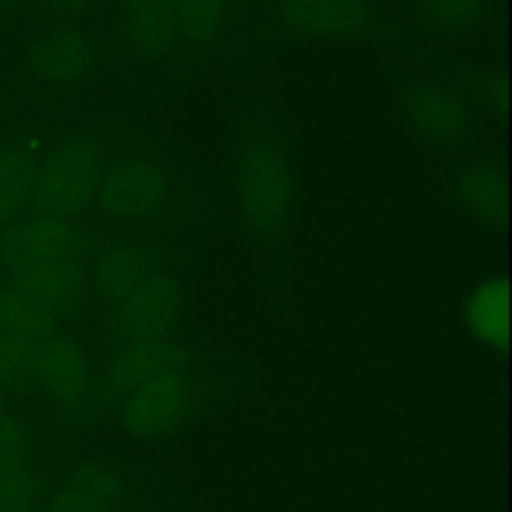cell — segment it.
Listing matches in <instances>:
<instances>
[{
	"label": "cell",
	"mask_w": 512,
	"mask_h": 512,
	"mask_svg": "<svg viewBox=\"0 0 512 512\" xmlns=\"http://www.w3.org/2000/svg\"><path fill=\"white\" fill-rule=\"evenodd\" d=\"M88 240L73 220L25 218L0 233V265L5 275L45 263H83Z\"/></svg>",
	"instance_id": "cell-4"
},
{
	"label": "cell",
	"mask_w": 512,
	"mask_h": 512,
	"mask_svg": "<svg viewBox=\"0 0 512 512\" xmlns=\"http://www.w3.org/2000/svg\"><path fill=\"white\" fill-rule=\"evenodd\" d=\"M240 213L248 228L275 235L293 208V168L285 145L273 133H255L243 143L235 168Z\"/></svg>",
	"instance_id": "cell-1"
},
{
	"label": "cell",
	"mask_w": 512,
	"mask_h": 512,
	"mask_svg": "<svg viewBox=\"0 0 512 512\" xmlns=\"http://www.w3.org/2000/svg\"><path fill=\"white\" fill-rule=\"evenodd\" d=\"M183 313V290L165 273H150L118 305H113V328L120 338H165Z\"/></svg>",
	"instance_id": "cell-6"
},
{
	"label": "cell",
	"mask_w": 512,
	"mask_h": 512,
	"mask_svg": "<svg viewBox=\"0 0 512 512\" xmlns=\"http://www.w3.org/2000/svg\"><path fill=\"white\" fill-rule=\"evenodd\" d=\"M163 3H165V5H170V8L175 10V0H163Z\"/></svg>",
	"instance_id": "cell-27"
},
{
	"label": "cell",
	"mask_w": 512,
	"mask_h": 512,
	"mask_svg": "<svg viewBox=\"0 0 512 512\" xmlns=\"http://www.w3.org/2000/svg\"><path fill=\"white\" fill-rule=\"evenodd\" d=\"M93 68V43L83 30L60 25L40 35L28 50V70L38 83L73 85Z\"/></svg>",
	"instance_id": "cell-9"
},
{
	"label": "cell",
	"mask_w": 512,
	"mask_h": 512,
	"mask_svg": "<svg viewBox=\"0 0 512 512\" xmlns=\"http://www.w3.org/2000/svg\"><path fill=\"white\" fill-rule=\"evenodd\" d=\"M153 273L143 250L133 245H108L100 250L90 268V285L103 303L118 305L135 285Z\"/></svg>",
	"instance_id": "cell-16"
},
{
	"label": "cell",
	"mask_w": 512,
	"mask_h": 512,
	"mask_svg": "<svg viewBox=\"0 0 512 512\" xmlns=\"http://www.w3.org/2000/svg\"><path fill=\"white\" fill-rule=\"evenodd\" d=\"M3 8H5V0H0V13H3Z\"/></svg>",
	"instance_id": "cell-28"
},
{
	"label": "cell",
	"mask_w": 512,
	"mask_h": 512,
	"mask_svg": "<svg viewBox=\"0 0 512 512\" xmlns=\"http://www.w3.org/2000/svg\"><path fill=\"white\" fill-rule=\"evenodd\" d=\"M433 23L450 30L473 28L485 10V0H420Z\"/></svg>",
	"instance_id": "cell-23"
},
{
	"label": "cell",
	"mask_w": 512,
	"mask_h": 512,
	"mask_svg": "<svg viewBox=\"0 0 512 512\" xmlns=\"http://www.w3.org/2000/svg\"><path fill=\"white\" fill-rule=\"evenodd\" d=\"M0 128H3V115H0Z\"/></svg>",
	"instance_id": "cell-29"
},
{
	"label": "cell",
	"mask_w": 512,
	"mask_h": 512,
	"mask_svg": "<svg viewBox=\"0 0 512 512\" xmlns=\"http://www.w3.org/2000/svg\"><path fill=\"white\" fill-rule=\"evenodd\" d=\"M8 283L58 320V315L73 313L80 305L85 285H88V273L83 263H75V260L45 263L15 270L8 275Z\"/></svg>",
	"instance_id": "cell-12"
},
{
	"label": "cell",
	"mask_w": 512,
	"mask_h": 512,
	"mask_svg": "<svg viewBox=\"0 0 512 512\" xmlns=\"http://www.w3.org/2000/svg\"><path fill=\"white\" fill-rule=\"evenodd\" d=\"M55 333V318L25 298L8 280H0V335L38 343Z\"/></svg>",
	"instance_id": "cell-19"
},
{
	"label": "cell",
	"mask_w": 512,
	"mask_h": 512,
	"mask_svg": "<svg viewBox=\"0 0 512 512\" xmlns=\"http://www.w3.org/2000/svg\"><path fill=\"white\" fill-rule=\"evenodd\" d=\"M228 0H175L178 38L190 45H205L218 33Z\"/></svg>",
	"instance_id": "cell-20"
},
{
	"label": "cell",
	"mask_w": 512,
	"mask_h": 512,
	"mask_svg": "<svg viewBox=\"0 0 512 512\" xmlns=\"http://www.w3.org/2000/svg\"><path fill=\"white\" fill-rule=\"evenodd\" d=\"M168 200V178L155 163L143 158L120 160L100 178L95 205L105 220L138 225L153 220Z\"/></svg>",
	"instance_id": "cell-3"
},
{
	"label": "cell",
	"mask_w": 512,
	"mask_h": 512,
	"mask_svg": "<svg viewBox=\"0 0 512 512\" xmlns=\"http://www.w3.org/2000/svg\"><path fill=\"white\" fill-rule=\"evenodd\" d=\"M465 325L478 343L505 350L510 338V288L505 278L480 283L465 300Z\"/></svg>",
	"instance_id": "cell-15"
},
{
	"label": "cell",
	"mask_w": 512,
	"mask_h": 512,
	"mask_svg": "<svg viewBox=\"0 0 512 512\" xmlns=\"http://www.w3.org/2000/svg\"><path fill=\"white\" fill-rule=\"evenodd\" d=\"M120 35L140 58H163L178 38L175 10L163 0H120Z\"/></svg>",
	"instance_id": "cell-14"
},
{
	"label": "cell",
	"mask_w": 512,
	"mask_h": 512,
	"mask_svg": "<svg viewBox=\"0 0 512 512\" xmlns=\"http://www.w3.org/2000/svg\"><path fill=\"white\" fill-rule=\"evenodd\" d=\"M185 365H188V355L173 340H128L110 360L108 370H105V385L110 393L125 398L155 378L183 375Z\"/></svg>",
	"instance_id": "cell-8"
},
{
	"label": "cell",
	"mask_w": 512,
	"mask_h": 512,
	"mask_svg": "<svg viewBox=\"0 0 512 512\" xmlns=\"http://www.w3.org/2000/svg\"><path fill=\"white\" fill-rule=\"evenodd\" d=\"M28 3H33L35 8L45 10V13L70 15V13H80V10H85L93 0H28Z\"/></svg>",
	"instance_id": "cell-25"
},
{
	"label": "cell",
	"mask_w": 512,
	"mask_h": 512,
	"mask_svg": "<svg viewBox=\"0 0 512 512\" xmlns=\"http://www.w3.org/2000/svg\"><path fill=\"white\" fill-rule=\"evenodd\" d=\"M103 173V150L95 140H63L35 165L28 208L40 218H78L95 203Z\"/></svg>",
	"instance_id": "cell-2"
},
{
	"label": "cell",
	"mask_w": 512,
	"mask_h": 512,
	"mask_svg": "<svg viewBox=\"0 0 512 512\" xmlns=\"http://www.w3.org/2000/svg\"><path fill=\"white\" fill-rule=\"evenodd\" d=\"M30 380L50 403L75 408L88 398L93 368L78 340L63 333H50L35 343Z\"/></svg>",
	"instance_id": "cell-7"
},
{
	"label": "cell",
	"mask_w": 512,
	"mask_h": 512,
	"mask_svg": "<svg viewBox=\"0 0 512 512\" xmlns=\"http://www.w3.org/2000/svg\"><path fill=\"white\" fill-rule=\"evenodd\" d=\"M35 343L0 335V390L20 388L30 380Z\"/></svg>",
	"instance_id": "cell-22"
},
{
	"label": "cell",
	"mask_w": 512,
	"mask_h": 512,
	"mask_svg": "<svg viewBox=\"0 0 512 512\" xmlns=\"http://www.w3.org/2000/svg\"><path fill=\"white\" fill-rule=\"evenodd\" d=\"M455 193L470 213L493 228H503L508 220V185L503 173L493 165L478 163L460 170L455 178Z\"/></svg>",
	"instance_id": "cell-17"
},
{
	"label": "cell",
	"mask_w": 512,
	"mask_h": 512,
	"mask_svg": "<svg viewBox=\"0 0 512 512\" xmlns=\"http://www.w3.org/2000/svg\"><path fill=\"white\" fill-rule=\"evenodd\" d=\"M40 503V480L25 463L0 470V512H35Z\"/></svg>",
	"instance_id": "cell-21"
},
{
	"label": "cell",
	"mask_w": 512,
	"mask_h": 512,
	"mask_svg": "<svg viewBox=\"0 0 512 512\" xmlns=\"http://www.w3.org/2000/svg\"><path fill=\"white\" fill-rule=\"evenodd\" d=\"M35 150L28 145H8L0 150V233L10 228L28 208L33 185Z\"/></svg>",
	"instance_id": "cell-18"
},
{
	"label": "cell",
	"mask_w": 512,
	"mask_h": 512,
	"mask_svg": "<svg viewBox=\"0 0 512 512\" xmlns=\"http://www.w3.org/2000/svg\"><path fill=\"white\" fill-rule=\"evenodd\" d=\"M5 403H8V400H5V390H0V415L5 413Z\"/></svg>",
	"instance_id": "cell-26"
},
{
	"label": "cell",
	"mask_w": 512,
	"mask_h": 512,
	"mask_svg": "<svg viewBox=\"0 0 512 512\" xmlns=\"http://www.w3.org/2000/svg\"><path fill=\"white\" fill-rule=\"evenodd\" d=\"M193 393L183 375H163L125 395L120 405V425L133 440L153 443L168 438L188 418Z\"/></svg>",
	"instance_id": "cell-5"
},
{
	"label": "cell",
	"mask_w": 512,
	"mask_h": 512,
	"mask_svg": "<svg viewBox=\"0 0 512 512\" xmlns=\"http://www.w3.org/2000/svg\"><path fill=\"white\" fill-rule=\"evenodd\" d=\"M123 483L103 463H83L70 470L43 512H120Z\"/></svg>",
	"instance_id": "cell-13"
},
{
	"label": "cell",
	"mask_w": 512,
	"mask_h": 512,
	"mask_svg": "<svg viewBox=\"0 0 512 512\" xmlns=\"http://www.w3.org/2000/svg\"><path fill=\"white\" fill-rule=\"evenodd\" d=\"M28 460V435L10 415H0V470L13 468Z\"/></svg>",
	"instance_id": "cell-24"
},
{
	"label": "cell",
	"mask_w": 512,
	"mask_h": 512,
	"mask_svg": "<svg viewBox=\"0 0 512 512\" xmlns=\"http://www.w3.org/2000/svg\"><path fill=\"white\" fill-rule=\"evenodd\" d=\"M278 18L303 38L343 40L368 25L370 10L365 0H280Z\"/></svg>",
	"instance_id": "cell-10"
},
{
	"label": "cell",
	"mask_w": 512,
	"mask_h": 512,
	"mask_svg": "<svg viewBox=\"0 0 512 512\" xmlns=\"http://www.w3.org/2000/svg\"><path fill=\"white\" fill-rule=\"evenodd\" d=\"M403 118L433 143H458L470 128V115L453 90L438 83L415 85L403 100Z\"/></svg>",
	"instance_id": "cell-11"
}]
</instances>
